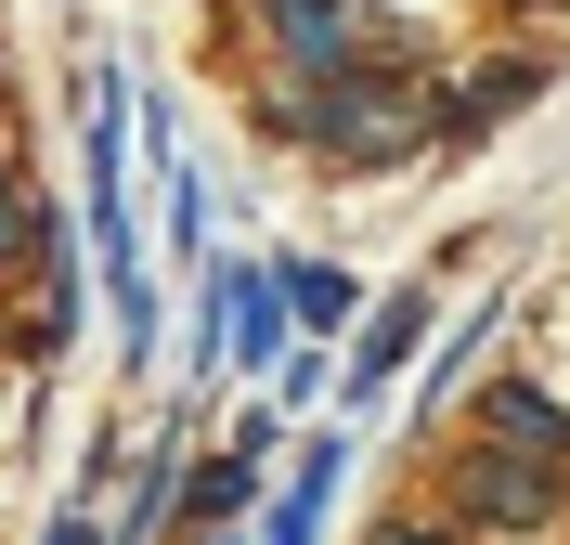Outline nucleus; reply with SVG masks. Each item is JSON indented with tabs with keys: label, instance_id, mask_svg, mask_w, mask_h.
Instances as JSON below:
<instances>
[{
	"label": "nucleus",
	"instance_id": "obj_10",
	"mask_svg": "<svg viewBox=\"0 0 570 545\" xmlns=\"http://www.w3.org/2000/svg\"><path fill=\"white\" fill-rule=\"evenodd\" d=\"M52 545H105V519H91V507H66V519H52Z\"/></svg>",
	"mask_w": 570,
	"mask_h": 545
},
{
	"label": "nucleus",
	"instance_id": "obj_1",
	"mask_svg": "<svg viewBox=\"0 0 570 545\" xmlns=\"http://www.w3.org/2000/svg\"><path fill=\"white\" fill-rule=\"evenodd\" d=\"M285 130L337 169H376V156L415 144V91H376V78H337V91H285Z\"/></svg>",
	"mask_w": 570,
	"mask_h": 545
},
{
	"label": "nucleus",
	"instance_id": "obj_8",
	"mask_svg": "<svg viewBox=\"0 0 570 545\" xmlns=\"http://www.w3.org/2000/svg\"><path fill=\"white\" fill-rule=\"evenodd\" d=\"M285 312H312L324 338L351 325V273H324V260H298V273H285Z\"/></svg>",
	"mask_w": 570,
	"mask_h": 545
},
{
	"label": "nucleus",
	"instance_id": "obj_5",
	"mask_svg": "<svg viewBox=\"0 0 570 545\" xmlns=\"http://www.w3.org/2000/svg\"><path fill=\"white\" fill-rule=\"evenodd\" d=\"M454 494H466V519H493V533H544V519H558V494H544L532 468H466Z\"/></svg>",
	"mask_w": 570,
	"mask_h": 545
},
{
	"label": "nucleus",
	"instance_id": "obj_7",
	"mask_svg": "<svg viewBox=\"0 0 570 545\" xmlns=\"http://www.w3.org/2000/svg\"><path fill=\"white\" fill-rule=\"evenodd\" d=\"M415 325H428V299H415V286H402V299H390V312H376V325H363V363H351L363 390H376V377H390V363H402V351H415Z\"/></svg>",
	"mask_w": 570,
	"mask_h": 545
},
{
	"label": "nucleus",
	"instance_id": "obj_3",
	"mask_svg": "<svg viewBox=\"0 0 570 545\" xmlns=\"http://www.w3.org/2000/svg\"><path fill=\"white\" fill-rule=\"evenodd\" d=\"M337 480H351V441L324 429L312 455H298V480H285V494H273V519H259V545H312V519L337 507Z\"/></svg>",
	"mask_w": 570,
	"mask_h": 545
},
{
	"label": "nucleus",
	"instance_id": "obj_12",
	"mask_svg": "<svg viewBox=\"0 0 570 545\" xmlns=\"http://www.w3.org/2000/svg\"><path fill=\"white\" fill-rule=\"evenodd\" d=\"M0 247H13V195H0Z\"/></svg>",
	"mask_w": 570,
	"mask_h": 545
},
{
	"label": "nucleus",
	"instance_id": "obj_6",
	"mask_svg": "<svg viewBox=\"0 0 570 545\" xmlns=\"http://www.w3.org/2000/svg\"><path fill=\"white\" fill-rule=\"evenodd\" d=\"M493 441H505V455H558L570 416H558L544 390H519V377H505V390H493Z\"/></svg>",
	"mask_w": 570,
	"mask_h": 545
},
{
	"label": "nucleus",
	"instance_id": "obj_2",
	"mask_svg": "<svg viewBox=\"0 0 570 545\" xmlns=\"http://www.w3.org/2000/svg\"><path fill=\"white\" fill-rule=\"evenodd\" d=\"M220 299V363H273L285 351V286H259V273H208Z\"/></svg>",
	"mask_w": 570,
	"mask_h": 545
},
{
	"label": "nucleus",
	"instance_id": "obj_4",
	"mask_svg": "<svg viewBox=\"0 0 570 545\" xmlns=\"http://www.w3.org/2000/svg\"><path fill=\"white\" fill-rule=\"evenodd\" d=\"M273 27H285L298 66H351L363 52V0H273Z\"/></svg>",
	"mask_w": 570,
	"mask_h": 545
},
{
	"label": "nucleus",
	"instance_id": "obj_9",
	"mask_svg": "<svg viewBox=\"0 0 570 545\" xmlns=\"http://www.w3.org/2000/svg\"><path fill=\"white\" fill-rule=\"evenodd\" d=\"M493 325H505V299H493V312H466V325L441 338V363H428V416H441V390H454L466 363H480V338H493Z\"/></svg>",
	"mask_w": 570,
	"mask_h": 545
},
{
	"label": "nucleus",
	"instance_id": "obj_11",
	"mask_svg": "<svg viewBox=\"0 0 570 545\" xmlns=\"http://www.w3.org/2000/svg\"><path fill=\"white\" fill-rule=\"evenodd\" d=\"M390 545H441V533H415V519H402V533H390Z\"/></svg>",
	"mask_w": 570,
	"mask_h": 545
}]
</instances>
